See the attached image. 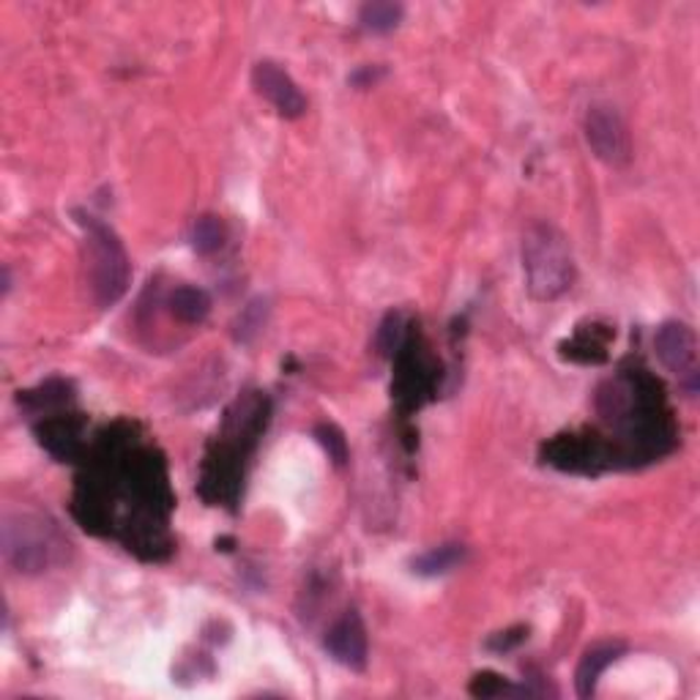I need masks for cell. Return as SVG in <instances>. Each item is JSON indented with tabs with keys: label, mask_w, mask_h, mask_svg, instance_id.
I'll return each mask as SVG.
<instances>
[{
	"label": "cell",
	"mask_w": 700,
	"mask_h": 700,
	"mask_svg": "<svg viewBox=\"0 0 700 700\" xmlns=\"http://www.w3.org/2000/svg\"><path fill=\"white\" fill-rule=\"evenodd\" d=\"M323 645L339 665L350 667V670H364L366 667V629L355 610H348L331 623Z\"/></svg>",
	"instance_id": "cell-10"
},
{
	"label": "cell",
	"mask_w": 700,
	"mask_h": 700,
	"mask_svg": "<svg viewBox=\"0 0 700 700\" xmlns=\"http://www.w3.org/2000/svg\"><path fill=\"white\" fill-rule=\"evenodd\" d=\"M170 312H173L175 320L186 323V326H197L208 317L211 312V295L202 288H191V284H184V288H175L170 293L167 301Z\"/></svg>",
	"instance_id": "cell-13"
},
{
	"label": "cell",
	"mask_w": 700,
	"mask_h": 700,
	"mask_svg": "<svg viewBox=\"0 0 700 700\" xmlns=\"http://www.w3.org/2000/svg\"><path fill=\"white\" fill-rule=\"evenodd\" d=\"M38 443L58 459H74L82 454V419L69 413H47L36 427Z\"/></svg>",
	"instance_id": "cell-11"
},
{
	"label": "cell",
	"mask_w": 700,
	"mask_h": 700,
	"mask_svg": "<svg viewBox=\"0 0 700 700\" xmlns=\"http://www.w3.org/2000/svg\"><path fill=\"white\" fill-rule=\"evenodd\" d=\"M656 359L678 377H698V337L687 323L667 320L654 334Z\"/></svg>",
	"instance_id": "cell-7"
},
{
	"label": "cell",
	"mask_w": 700,
	"mask_h": 700,
	"mask_svg": "<svg viewBox=\"0 0 700 700\" xmlns=\"http://www.w3.org/2000/svg\"><path fill=\"white\" fill-rule=\"evenodd\" d=\"M224 238H228V228H224L222 217H217V213H202L191 224L189 241L197 255H213V252L222 249Z\"/></svg>",
	"instance_id": "cell-16"
},
{
	"label": "cell",
	"mask_w": 700,
	"mask_h": 700,
	"mask_svg": "<svg viewBox=\"0 0 700 700\" xmlns=\"http://www.w3.org/2000/svg\"><path fill=\"white\" fill-rule=\"evenodd\" d=\"M252 85H255V91L260 93L282 118H301V115H304V93L299 91L293 77H290L288 71L279 69L277 63H271V60H260V63L252 69Z\"/></svg>",
	"instance_id": "cell-9"
},
{
	"label": "cell",
	"mask_w": 700,
	"mask_h": 700,
	"mask_svg": "<svg viewBox=\"0 0 700 700\" xmlns=\"http://www.w3.org/2000/svg\"><path fill=\"white\" fill-rule=\"evenodd\" d=\"M569 359L574 361H583V364H599V361L607 359V350H605V339L596 342V339L585 337V331H580L578 337L572 339L569 345H563Z\"/></svg>",
	"instance_id": "cell-20"
},
{
	"label": "cell",
	"mask_w": 700,
	"mask_h": 700,
	"mask_svg": "<svg viewBox=\"0 0 700 700\" xmlns=\"http://www.w3.org/2000/svg\"><path fill=\"white\" fill-rule=\"evenodd\" d=\"M262 317H266V301H252L249 306H244V312L235 320V339L241 342H249L257 331L262 328Z\"/></svg>",
	"instance_id": "cell-22"
},
{
	"label": "cell",
	"mask_w": 700,
	"mask_h": 700,
	"mask_svg": "<svg viewBox=\"0 0 700 700\" xmlns=\"http://www.w3.org/2000/svg\"><path fill=\"white\" fill-rule=\"evenodd\" d=\"M525 634H528V629H525V627L506 629V632H498L495 638L487 640V649H492V651H509V649H514V645H517V643H523Z\"/></svg>",
	"instance_id": "cell-23"
},
{
	"label": "cell",
	"mask_w": 700,
	"mask_h": 700,
	"mask_svg": "<svg viewBox=\"0 0 700 700\" xmlns=\"http://www.w3.org/2000/svg\"><path fill=\"white\" fill-rule=\"evenodd\" d=\"M71 399V386L66 381H52L42 383L38 388H31V392H20V405H25L33 413H55V410L63 408Z\"/></svg>",
	"instance_id": "cell-14"
},
{
	"label": "cell",
	"mask_w": 700,
	"mask_h": 700,
	"mask_svg": "<svg viewBox=\"0 0 700 700\" xmlns=\"http://www.w3.org/2000/svg\"><path fill=\"white\" fill-rule=\"evenodd\" d=\"M402 5L392 3V0H372L364 3L359 11V22L364 31L370 33H388L402 22Z\"/></svg>",
	"instance_id": "cell-17"
},
{
	"label": "cell",
	"mask_w": 700,
	"mask_h": 700,
	"mask_svg": "<svg viewBox=\"0 0 700 700\" xmlns=\"http://www.w3.org/2000/svg\"><path fill=\"white\" fill-rule=\"evenodd\" d=\"M405 342V320L399 312H388L386 317H383L381 328H377L375 334V345H377V353L386 355V359H394L397 355V350L402 348Z\"/></svg>",
	"instance_id": "cell-19"
},
{
	"label": "cell",
	"mask_w": 700,
	"mask_h": 700,
	"mask_svg": "<svg viewBox=\"0 0 700 700\" xmlns=\"http://www.w3.org/2000/svg\"><path fill=\"white\" fill-rule=\"evenodd\" d=\"M315 438L323 448H326L328 459L334 465H345L348 463V441H345L342 432L334 424H317L315 427Z\"/></svg>",
	"instance_id": "cell-21"
},
{
	"label": "cell",
	"mask_w": 700,
	"mask_h": 700,
	"mask_svg": "<svg viewBox=\"0 0 700 700\" xmlns=\"http://www.w3.org/2000/svg\"><path fill=\"white\" fill-rule=\"evenodd\" d=\"M77 222L85 230V273L93 301L98 306H113L129 288V255L115 230L96 217L77 211Z\"/></svg>",
	"instance_id": "cell-3"
},
{
	"label": "cell",
	"mask_w": 700,
	"mask_h": 700,
	"mask_svg": "<svg viewBox=\"0 0 700 700\" xmlns=\"http://www.w3.org/2000/svg\"><path fill=\"white\" fill-rule=\"evenodd\" d=\"M585 140L594 156L610 167H623L632 159V140L623 118L610 104H591L585 113Z\"/></svg>",
	"instance_id": "cell-5"
},
{
	"label": "cell",
	"mask_w": 700,
	"mask_h": 700,
	"mask_svg": "<svg viewBox=\"0 0 700 700\" xmlns=\"http://www.w3.org/2000/svg\"><path fill=\"white\" fill-rule=\"evenodd\" d=\"M465 558V547L463 545H441L427 550L424 556L413 558V572L421 574V578H438V574L452 572L457 563H463Z\"/></svg>",
	"instance_id": "cell-15"
},
{
	"label": "cell",
	"mask_w": 700,
	"mask_h": 700,
	"mask_svg": "<svg viewBox=\"0 0 700 700\" xmlns=\"http://www.w3.org/2000/svg\"><path fill=\"white\" fill-rule=\"evenodd\" d=\"M623 654L621 643H599L594 649L585 651L580 656L578 673H574V687H578L580 698H591L596 692V684H599V676Z\"/></svg>",
	"instance_id": "cell-12"
},
{
	"label": "cell",
	"mask_w": 700,
	"mask_h": 700,
	"mask_svg": "<svg viewBox=\"0 0 700 700\" xmlns=\"http://www.w3.org/2000/svg\"><path fill=\"white\" fill-rule=\"evenodd\" d=\"M438 366L430 355L413 345V339L405 337L402 348L397 350V377H394V394L402 408H419L430 392L435 388Z\"/></svg>",
	"instance_id": "cell-6"
},
{
	"label": "cell",
	"mask_w": 700,
	"mask_h": 700,
	"mask_svg": "<svg viewBox=\"0 0 700 700\" xmlns=\"http://www.w3.org/2000/svg\"><path fill=\"white\" fill-rule=\"evenodd\" d=\"M468 692L474 698H534V695H539L536 689L514 687V684H509L498 673H479V676H474V681L468 684Z\"/></svg>",
	"instance_id": "cell-18"
},
{
	"label": "cell",
	"mask_w": 700,
	"mask_h": 700,
	"mask_svg": "<svg viewBox=\"0 0 700 700\" xmlns=\"http://www.w3.org/2000/svg\"><path fill=\"white\" fill-rule=\"evenodd\" d=\"M523 271L530 299H561L574 284V257L567 235L547 222L530 224L523 235Z\"/></svg>",
	"instance_id": "cell-2"
},
{
	"label": "cell",
	"mask_w": 700,
	"mask_h": 700,
	"mask_svg": "<svg viewBox=\"0 0 700 700\" xmlns=\"http://www.w3.org/2000/svg\"><path fill=\"white\" fill-rule=\"evenodd\" d=\"M547 463L561 470H578V474H596L612 463L610 448L596 438L558 435L545 446Z\"/></svg>",
	"instance_id": "cell-8"
},
{
	"label": "cell",
	"mask_w": 700,
	"mask_h": 700,
	"mask_svg": "<svg viewBox=\"0 0 700 700\" xmlns=\"http://www.w3.org/2000/svg\"><path fill=\"white\" fill-rule=\"evenodd\" d=\"M63 547L58 530L44 520L20 514L16 520H5L3 550L11 567L22 574H38L55 561V552Z\"/></svg>",
	"instance_id": "cell-4"
},
{
	"label": "cell",
	"mask_w": 700,
	"mask_h": 700,
	"mask_svg": "<svg viewBox=\"0 0 700 700\" xmlns=\"http://www.w3.org/2000/svg\"><path fill=\"white\" fill-rule=\"evenodd\" d=\"M596 410L618 430L616 459L627 465L649 463L670 452L676 443L665 392L645 370H623L596 392Z\"/></svg>",
	"instance_id": "cell-1"
}]
</instances>
